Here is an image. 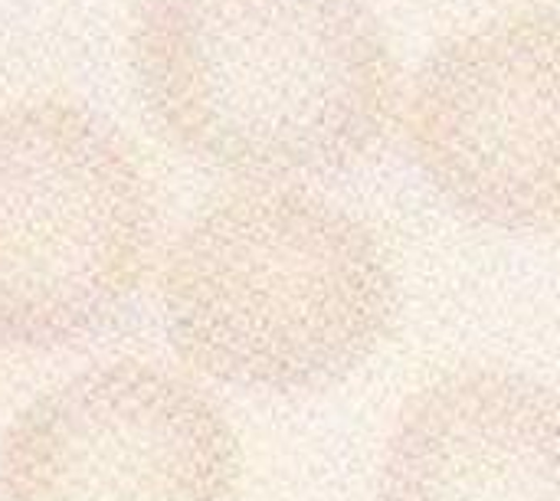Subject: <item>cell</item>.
I'll return each instance as SVG.
<instances>
[{
  "label": "cell",
  "instance_id": "1",
  "mask_svg": "<svg viewBox=\"0 0 560 501\" xmlns=\"http://www.w3.org/2000/svg\"><path fill=\"white\" fill-rule=\"evenodd\" d=\"M131 66L180 151L256 184L358 164L397 112L364 0H138Z\"/></svg>",
  "mask_w": 560,
  "mask_h": 501
},
{
  "label": "cell",
  "instance_id": "2",
  "mask_svg": "<svg viewBox=\"0 0 560 501\" xmlns=\"http://www.w3.org/2000/svg\"><path fill=\"white\" fill-rule=\"evenodd\" d=\"M187 345L217 371L272 387H328L390 338L400 282L387 246L348 210L285 184L207 207L177 249Z\"/></svg>",
  "mask_w": 560,
  "mask_h": 501
},
{
  "label": "cell",
  "instance_id": "3",
  "mask_svg": "<svg viewBox=\"0 0 560 501\" xmlns=\"http://www.w3.org/2000/svg\"><path fill=\"white\" fill-rule=\"evenodd\" d=\"M151 230L128 141L69 102L0 112V322H66L115 292Z\"/></svg>",
  "mask_w": 560,
  "mask_h": 501
},
{
  "label": "cell",
  "instance_id": "4",
  "mask_svg": "<svg viewBox=\"0 0 560 501\" xmlns=\"http://www.w3.org/2000/svg\"><path fill=\"white\" fill-rule=\"evenodd\" d=\"M407 128L430 184L472 220L560 233V16L489 20L420 72Z\"/></svg>",
  "mask_w": 560,
  "mask_h": 501
},
{
  "label": "cell",
  "instance_id": "5",
  "mask_svg": "<svg viewBox=\"0 0 560 501\" xmlns=\"http://www.w3.org/2000/svg\"><path fill=\"white\" fill-rule=\"evenodd\" d=\"M371 501H560V391L489 364L436 374L400 404Z\"/></svg>",
  "mask_w": 560,
  "mask_h": 501
}]
</instances>
